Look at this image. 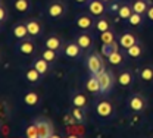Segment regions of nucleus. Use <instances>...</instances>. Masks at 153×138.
<instances>
[{
  "mask_svg": "<svg viewBox=\"0 0 153 138\" xmlns=\"http://www.w3.org/2000/svg\"><path fill=\"white\" fill-rule=\"evenodd\" d=\"M84 50L78 46V43L76 41H71V43H68L66 46H65V49H63V53H65V56L66 58H69V59H78L79 56H81V53H82Z\"/></svg>",
  "mask_w": 153,
  "mask_h": 138,
  "instance_id": "9",
  "label": "nucleus"
},
{
  "mask_svg": "<svg viewBox=\"0 0 153 138\" xmlns=\"http://www.w3.org/2000/svg\"><path fill=\"white\" fill-rule=\"evenodd\" d=\"M72 106H76V107H85L87 106V97H85V94H82V93H79V91H76L72 94Z\"/></svg>",
  "mask_w": 153,
  "mask_h": 138,
  "instance_id": "23",
  "label": "nucleus"
},
{
  "mask_svg": "<svg viewBox=\"0 0 153 138\" xmlns=\"http://www.w3.org/2000/svg\"><path fill=\"white\" fill-rule=\"evenodd\" d=\"M127 106L130 110L133 112H143L147 106L146 103V99L141 96V94H133L128 97V101H127Z\"/></svg>",
  "mask_w": 153,
  "mask_h": 138,
  "instance_id": "6",
  "label": "nucleus"
},
{
  "mask_svg": "<svg viewBox=\"0 0 153 138\" xmlns=\"http://www.w3.org/2000/svg\"><path fill=\"white\" fill-rule=\"evenodd\" d=\"M96 113L97 116L103 119H108V118H112L115 113V107L114 104L109 101V100H100L97 104H96Z\"/></svg>",
  "mask_w": 153,
  "mask_h": 138,
  "instance_id": "4",
  "label": "nucleus"
},
{
  "mask_svg": "<svg viewBox=\"0 0 153 138\" xmlns=\"http://www.w3.org/2000/svg\"><path fill=\"white\" fill-rule=\"evenodd\" d=\"M115 50H118V43L115 41L112 44H106V43H102V50H100V53L103 55V56H106V58H109L112 53H114Z\"/></svg>",
  "mask_w": 153,
  "mask_h": 138,
  "instance_id": "28",
  "label": "nucleus"
},
{
  "mask_svg": "<svg viewBox=\"0 0 153 138\" xmlns=\"http://www.w3.org/2000/svg\"><path fill=\"white\" fill-rule=\"evenodd\" d=\"M133 15V6L128 3H122L118 6V16L121 19H128Z\"/></svg>",
  "mask_w": 153,
  "mask_h": 138,
  "instance_id": "21",
  "label": "nucleus"
},
{
  "mask_svg": "<svg viewBox=\"0 0 153 138\" xmlns=\"http://www.w3.org/2000/svg\"><path fill=\"white\" fill-rule=\"evenodd\" d=\"M146 15H147V18H149V19H150V21H153V4H152V6H150V7H149V9H147V12H146Z\"/></svg>",
  "mask_w": 153,
  "mask_h": 138,
  "instance_id": "36",
  "label": "nucleus"
},
{
  "mask_svg": "<svg viewBox=\"0 0 153 138\" xmlns=\"http://www.w3.org/2000/svg\"><path fill=\"white\" fill-rule=\"evenodd\" d=\"M140 78L146 82H150L153 81V66L152 65H144L141 69H140Z\"/></svg>",
  "mask_w": 153,
  "mask_h": 138,
  "instance_id": "24",
  "label": "nucleus"
},
{
  "mask_svg": "<svg viewBox=\"0 0 153 138\" xmlns=\"http://www.w3.org/2000/svg\"><path fill=\"white\" fill-rule=\"evenodd\" d=\"M6 19H7V10H6V7L1 4V6H0V22L3 24V22H6Z\"/></svg>",
  "mask_w": 153,
  "mask_h": 138,
  "instance_id": "35",
  "label": "nucleus"
},
{
  "mask_svg": "<svg viewBox=\"0 0 153 138\" xmlns=\"http://www.w3.org/2000/svg\"><path fill=\"white\" fill-rule=\"evenodd\" d=\"M135 43H138V41H137V37L134 35L133 32H124V34L121 35V38H119V44H121V47H124V49L131 47Z\"/></svg>",
  "mask_w": 153,
  "mask_h": 138,
  "instance_id": "15",
  "label": "nucleus"
},
{
  "mask_svg": "<svg viewBox=\"0 0 153 138\" xmlns=\"http://www.w3.org/2000/svg\"><path fill=\"white\" fill-rule=\"evenodd\" d=\"M44 46H46L47 49H52V50L59 52V50L62 49V46H63V41H62V38H59L57 35H50L49 38L44 41Z\"/></svg>",
  "mask_w": 153,
  "mask_h": 138,
  "instance_id": "18",
  "label": "nucleus"
},
{
  "mask_svg": "<svg viewBox=\"0 0 153 138\" xmlns=\"http://www.w3.org/2000/svg\"><path fill=\"white\" fill-rule=\"evenodd\" d=\"M100 40H102V43L112 44V43L116 41V40H115V32L112 30H108V31H105V32H100Z\"/></svg>",
  "mask_w": 153,
  "mask_h": 138,
  "instance_id": "29",
  "label": "nucleus"
},
{
  "mask_svg": "<svg viewBox=\"0 0 153 138\" xmlns=\"http://www.w3.org/2000/svg\"><path fill=\"white\" fill-rule=\"evenodd\" d=\"M18 50H19V53L30 56V55H33L36 52V44H34V41L31 38H27V40L24 38L18 43Z\"/></svg>",
  "mask_w": 153,
  "mask_h": 138,
  "instance_id": "12",
  "label": "nucleus"
},
{
  "mask_svg": "<svg viewBox=\"0 0 153 138\" xmlns=\"http://www.w3.org/2000/svg\"><path fill=\"white\" fill-rule=\"evenodd\" d=\"M25 135H27L28 138H38V129H37L36 122H33V123H30V125L27 126V129H25Z\"/></svg>",
  "mask_w": 153,
  "mask_h": 138,
  "instance_id": "32",
  "label": "nucleus"
},
{
  "mask_svg": "<svg viewBox=\"0 0 153 138\" xmlns=\"http://www.w3.org/2000/svg\"><path fill=\"white\" fill-rule=\"evenodd\" d=\"M97 78L100 81V88H102V94H109L112 90H114V84H115V78H114V74L108 69H103Z\"/></svg>",
  "mask_w": 153,
  "mask_h": 138,
  "instance_id": "1",
  "label": "nucleus"
},
{
  "mask_svg": "<svg viewBox=\"0 0 153 138\" xmlns=\"http://www.w3.org/2000/svg\"><path fill=\"white\" fill-rule=\"evenodd\" d=\"M108 62H109L111 65H121V63L124 62V56H122V53H121V52L115 50L114 53L108 58Z\"/></svg>",
  "mask_w": 153,
  "mask_h": 138,
  "instance_id": "31",
  "label": "nucleus"
},
{
  "mask_svg": "<svg viewBox=\"0 0 153 138\" xmlns=\"http://www.w3.org/2000/svg\"><path fill=\"white\" fill-rule=\"evenodd\" d=\"M75 41L78 43V46L82 49V50H90L91 47H93V37L87 32V31H84V32H81V34H78L76 35Z\"/></svg>",
  "mask_w": 153,
  "mask_h": 138,
  "instance_id": "10",
  "label": "nucleus"
},
{
  "mask_svg": "<svg viewBox=\"0 0 153 138\" xmlns=\"http://www.w3.org/2000/svg\"><path fill=\"white\" fill-rule=\"evenodd\" d=\"M24 103H25L27 106H31V107L37 106L38 103H40V94H38L37 91H34V90L27 91L25 96H24Z\"/></svg>",
  "mask_w": 153,
  "mask_h": 138,
  "instance_id": "16",
  "label": "nucleus"
},
{
  "mask_svg": "<svg viewBox=\"0 0 153 138\" xmlns=\"http://www.w3.org/2000/svg\"><path fill=\"white\" fill-rule=\"evenodd\" d=\"M65 12H66V6H65L63 1L55 0V1L49 3V6H47V15H49L50 18H53V19L62 18V16L65 15Z\"/></svg>",
  "mask_w": 153,
  "mask_h": 138,
  "instance_id": "5",
  "label": "nucleus"
},
{
  "mask_svg": "<svg viewBox=\"0 0 153 138\" xmlns=\"http://www.w3.org/2000/svg\"><path fill=\"white\" fill-rule=\"evenodd\" d=\"M25 78H27L28 82H31V84H37V82L41 81L43 75L38 72L34 66H31V68H28V69L25 71Z\"/></svg>",
  "mask_w": 153,
  "mask_h": 138,
  "instance_id": "19",
  "label": "nucleus"
},
{
  "mask_svg": "<svg viewBox=\"0 0 153 138\" xmlns=\"http://www.w3.org/2000/svg\"><path fill=\"white\" fill-rule=\"evenodd\" d=\"M127 21H128V24H130V25H140V24H141V21H143V16H141V13L133 12V15H131Z\"/></svg>",
  "mask_w": 153,
  "mask_h": 138,
  "instance_id": "34",
  "label": "nucleus"
},
{
  "mask_svg": "<svg viewBox=\"0 0 153 138\" xmlns=\"http://www.w3.org/2000/svg\"><path fill=\"white\" fill-rule=\"evenodd\" d=\"M103 1H105V3H109V1H112V0H103Z\"/></svg>",
  "mask_w": 153,
  "mask_h": 138,
  "instance_id": "38",
  "label": "nucleus"
},
{
  "mask_svg": "<svg viewBox=\"0 0 153 138\" xmlns=\"http://www.w3.org/2000/svg\"><path fill=\"white\" fill-rule=\"evenodd\" d=\"M13 4H15V9L19 13H27V12L31 10V1L30 0H15Z\"/></svg>",
  "mask_w": 153,
  "mask_h": 138,
  "instance_id": "25",
  "label": "nucleus"
},
{
  "mask_svg": "<svg viewBox=\"0 0 153 138\" xmlns=\"http://www.w3.org/2000/svg\"><path fill=\"white\" fill-rule=\"evenodd\" d=\"M94 27L97 28V31H99V32H105V31L111 30V22H109V19H108L106 16H100L99 19L96 21Z\"/></svg>",
  "mask_w": 153,
  "mask_h": 138,
  "instance_id": "26",
  "label": "nucleus"
},
{
  "mask_svg": "<svg viewBox=\"0 0 153 138\" xmlns=\"http://www.w3.org/2000/svg\"><path fill=\"white\" fill-rule=\"evenodd\" d=\"M118 82L121 84V87L128 88V87L134 82L133 72H130V71H124V72H121V74H119V77H118Z\"/></svg>",
  "mask_w": 153,
  "mask_h": 138,
  "instance_id": "17",
  "label": "nucleus"
},
{
  "mask_svg": "<svg viewBox=\"0 0 153 138\" xmlns=\"http://www.w3.org/2000/svg\"><path fill=\"white\" fill-rule=\"evenodd\" d=\"M149 4H150V3H149L147 0H135L133 3V12H137V13L144 15V13L147 12V9L150 7Z\"/></svg>",
  "mask_w": 153,
  "mask_h": 138,
  "instance_id": "22",
  "label": "nucleus"
},
{
  "mask_svg": "<svg viewBox=\"0 0 153 138\" xmlns=\"http://www.w3.org/2000/svg\"><path fill=\"white\" fill-rule=\"evenodd\" d=\"M74 1H76L78 4H84V3H88V0H74Z\"/></svg>",
  "mask_w": 153,
  "mask_h": 138,
  "instance_id": "37",
  "label": "nucleus"
},
{
  "mask_svg": "<svg viewBox=\"0 0 153 138\" xmlns=\"http://www.w3.org/2000/svg\"><path fill=\"white\" fill-rule=\"evenodd\" d=\"M27 28H28V34L31 37H40L43 32V25L38 19H28L25 22Z\"/></svg>",
  "mask_w": 153,
  "mask_h": 138,
  "instance_id": "11",
  "label": "nucleus"
},
{
  "mask_svg": "<svg viewBox=\"0 0 153 138\" xmlns=\"http://www.w3.org/2000/svg\"><path fill=\"white\" fill-rule=\"evenodd\" d=\"M87 69L93 75H99L105 69V62H103L102 56L99 53H91L87 58Z\"/></svg>",
  "mask_w": 153,
  "mask_h": 138,
  "instance_id": "2",
  "label": "nucleus"
},
{
  "mask_svg": "<svg viewBox=\"0 0 153 138\" xmlns=\"http://www.w3.org/2000/svg\"><path fill=\"white\" fill-rule=\"evenodd\" d=\"M41 56L47 60V62L53 63V62L57 59V52L56 50H52V49H47V47H46V49L41 52Z\"/></svg>",
  "mask_w": 153,
  "mask_h": 138,
  "instance_id": "30",
  "label": "nucleus"
},
{
  "mask_svg": "<svg viewBox=\"0 0 153 138\" xmlns=\"http://www.w3.org/2000/svg\"><path fill=\"white\" fill-rule=\"evenodd\" d=\"M37 125L38 129V138H50L53 137V125L49 119L44 118H38L34 120Z\"/></svg>",
  "mask_w": 153,
  "mask_h": 138,
  "instance_id": "3",
  "label": "nucleus"
},
{
  "mask_svg": "<svg viewBox=\"0 0 153 138\" xmlns=\"http://www.w3.org/2000/svg\"><path fill=\"white\" fill-rule=\"evenodd\" d=\"M85 88L93 93V94H102V88H100V81L97 78V75H90L85 81Z\"/></svg>",
  "mask_w": 153,
  "mask_h": 138,
  "instance_id": "13",
  "label": "nucleus"
},
{
  "mask_svg": "<svg viewBox=\"0 0 153 138\" xmlns=\"http://www.w3.org/2000/svg\"><path fill=\"white\" fill-rule=\"evenodd\" d=\"M141 53H143V47H141V44H140V43H135L134 46H131V47H128V49H127V55H128L130 58H133V59L140 58V56H141Z\"/></svg>",
  "mask_w": 153,
  "mask_h": 138,
  "instance_id": "27",
  "label": "nucleus"
},
{
  "mask_svg": "<svg viewBox=\"0 0 153 138\" xmlns=\"http://www.w3.org/2000/svg\"><path fill=\"white\" fill-rule=\"evenodd\" d=\"M33 66L37 69L38 72L44 77L47 72H49V68H50V62H47V60L44 59L43 56H40V58H36V59L33 60Z\"/></svg>",
  "mask_w": 153,
  "mask_h": 138,
  "instance_id": "14",
  "label": "nucleus"
},
{
  "mask_svg": "<svg viewBox=\"0 0 153 138\" xmlns=\"http://www.w3.org/2000/svg\"><path fill=\"white\" fill-rule=\"evenodd\" d=\"M72 116H74V119H75L76 122H82V120H84V110H82V107L74 106V109H72Z\"/></svg>",
  "mask_w": 153,
  "mask_h": 138,
  "instance_id": "33",
  "label": "nucleus"
},
{
  "mask_svg": "<svg viewBox=\"0 0 153 138\" xmlns=\"http://www.w3.org/2000/svg\"><path fill=\"white\" fill-rule=\"evenodd\" d=\"M93 16H94L93 13H81V15H78V18L75 19L76 27H78L79 30H82V31L91 30L96 25V21Z\"/></svg>",
  "mask_w": 153,
  "mask_h": 138,
  "instance_id": "7",
  "label": "nucleus"
},
{
  "mask_svg": "<svg viewBox=\"0 0 153 138\" xmlns=\"http://www.w3.org/2000/svg\"><path fill=\"white\" fill-rule=\"evenodd\" d=\"M12 32H13L15 38H18V40H24V38H27V35H30L28 34V28H27L25 24H16L13 27Z\"/></svg>",
  "mask_w": 153,
  "mask_h": 138,
  "instance_id": "20",
  "label": "nucleus"
},
{
  "mask_svg": "<svg viewBox=\"0 0 153 138\" xmlns=\"http://www.w3.org/2000/svg\"><path fill=\"white\" fill-rule=\"evenodd\" d=\"M87 7H88V12L93 13L94 16H102L106 12V4L103 0H88Z\"/></svg>",
  "mask_w": 153,
  "mask_h": 138,
  "instance_id": "8",
  "label": "nucleus"
}]
</instances>
